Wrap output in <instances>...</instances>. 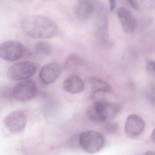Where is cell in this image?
I'll use <instances>...</instances> for the list:
<instances>
[{
	"label": "cell",
	"mask_w": 155,
	"mask_h": 155,
	"mask_svg": "<svg viewBox=\"0 0 155 155\" xmlns=\"http://www.w3.org/2000/svg\"><path fill=\"white\" fill-rule=\"evenodd\" d=\"M25 32L35 39H49L57 36L59 29L56 24L51 19L39 15L25 17L21 21Z\"/></svg>",
	"instance_id": "6da1fadb"
},
{
	"label": "cell",
	"mask_w": 155,
	"mask_h": 155,
	"mask_svg": "<svg viewBox=\"0 0 155 155\" xmlns=\"http://www.w3.org/2000/svg\"><path fill=\"white\" fill-rule=\"evenodd\" d=\"M120 105L104 100L95 101L86 111L87 117L90 121L96 123L110 121L121 111Z\"/></svg>",
	"instance_id": "7a4b0ae2"
},
{
	"label": "cell",
	"mask_w": 155,
	"mask_h": 155,
	"mask_svg": "<svg viewBox=\"0 0 155 155\" xmlns=\"http://www.w3.org/2000/svg\"><path fill=\"white\" fill-rule=\"evenodd\" d=\"M79 144L83 150L89 154L95 153L102 150L105 143L104 136L96 131H84L80 134Z\"/></svg>",
	"instance_id": "3957f363"
},
{
	"label": "cell",
	"mask_w": 155,
	"mask_h": 155,
	"mask_svg": "<svg viewBox=\"0 0 155 155\" xmlns=\"http://www.w3.org/2000/svg\"><path fill=\"white\" fill-rule=\"evenodd\" d=\"M36 71L33 63L28 61L19 62L10 66L7 71L8 77L14 81H21L32 77Z\"/></svg>",
	"instance_id": "277c9868"
},
{
	"label": "cell",
	"mask_w": 155,
	"mask_h": 155,
	"mask_svg": "<svg viewBox=\"0 0 155 155\" xmlns=\"http://www.w3.org/2000/svg\"><path fill=\"white\" fill-rule=\"evenodd\" d=\"M25 48L19 42L6 41L0 44V57L8 62H14L24 54Z\"/></svg>",
	"instance_id": "5b68a950"
},
{
	"label": "cell",
	"mask_w": 155,
	"mask_h": 155,
	"mask_svg": "<svg viewBox=\"0 0 155 155\" xmlns=\"http://www.w3.org/2000/svg\"><path fill=\"white\" fill-rule=\"evenodd\" d=\"M37 92L35 82L31 79H27L17 84L13 88L12 94L16 100L26 102L34 98Z\"/></svg>",
	"instance_id": "8992f818"
},
{
	"label": "cell",
	"mask_w": 155,
	"mask_h": 155,
	"mask_svg": "<svg viewBox=\"0 0 155 155\" xmlns=\"http://www.w3.org/2000/svg\"><path fill=\"white\" fill-rule=\"evenodd\" d=\"M27 121V114L24 110H18L10 113L5 118V127L13 133H19L25 128Z\"/></svg>",
	"instance_id": "52a82bcc"
},
{
	"label": "cell",
	"mask_w": 155,
	"mask_h": 155,
	"mask_svg": "<svg viewBox=\"0 0 155 155\" xmlns=\"http://www.w3.org/2000/svg\"><path fill=\"white\" fill-rule=\"evenodd\" d=\"M104 6L100 5L97 8V15L95 21L96 36L103 44H107L108 40V21Z\"/></svg>",
	"instance_id": "ba28073f"
},
{
	"label": "cell",
	"mask_w": 155,
	"mask_h": 155,
	"mask_svg": "<svg viewBox=\"0 0 155 155\" xmlns=\"http://www.w3.org/2000/svg\"><path fill=\"white\" fill-rule=\"evenodd\" d=\"M145 127L144 120L139 116L132 114L127 118L125 125L126 134L130 137H135L143 132Z\"/></svg>",
	"instance_id": "9c48e42d"
},
{
	"label": "cell",
	"mask_w": 155,
	"mask_h": 155,
	"mask_svg": "<svg viewBox=\"0 0 155 155\" xmlns=\"http://www.w3.org/2000/svg\"><path fill=\"white\" fill-rule=\"evenodd\" d=\"M61 68L56 63H51L43 66L39 73L40 79L45 84L55 82L61 75Z\"/></svg>",
	"instance_id": "30bf717a"
},
{
	"label": "cell",
	"mask_w": 155,
	"mask_h": 155,
	"mask_svg": "<svg viewBox=\"0 0 155 155\" xmlns=\"http://www.w3.org/2000/svg\"><path fill=\"white\" fill-rule=\"evenodd\" d=\"M117 16L122 29L126 33L134 32L136 28V20L133 14L125 8H119L117 10Z\"/></svg>",
	"instance_id": "8fae6325"
},
{
	"label": "cell",
	"mask_w": 155,
	"mask_h": 155,
	"mask_svg": "<svg viewBox=\"0 0 155 155\" xmlns=\"http://www.w3.org/2000/svg\"><path fill=\"white\" fill-rule=\"evenodd\" d=\"M63 88L64 91L69 94H80L84 89V83L78 75H71L64 80Z\"/></svg>",
	"instance_id": "7c38bea8"
},
{
	"label": "cell",
	"mask_w": 155,
	"mask_h": 155,
	"mask_svg": "<svg viewBox=\"0 0 155 155\" xmlns=\"http://www.w3.org/2000/svg\"><path fill=\"white\" fill-rule=\"evenodd\" d=\"M97 2H78L75 10V15L77 18L81 20H86L91 17L95 10Z\"/></svg>",
	"instance_id": "4fadbf2b"
},
{
	"label": "cell",
	"mask_w": 155,
	"mask_h": 155,
	"mask_svg": "<svg viewBox=\"0 0 155 155\" xmlns=\"http://www.w3.org/2000/svg\"><path fill=\"white\" fill-rule=\"evenodd\" d=\"M87 82L92 90L93 95L97 93H107L111 92V86L107 82L99 78H88Z\"/></svg>",
	"instance_id": "5bb4252c"
},
{
	"label": "cell",
	"mask_w": 155,
	"mask_h": 155,
	"mask_svg": "<svg viewBox=\"0 0 155 155\" xmlns=\"http://www.w3.org/2000/svg\"><path fill=\"white\" fill-rule=\"evenodd\" d=\"M52 50L51 46L45 42H39L35 45V52L41 55L48 56L51 53Z\"/></svg>",
	"instance_id": "9a60e30c"
},
{
	"label": "cell",
	"mask_w": 155,
	"mask_h": 155,
	"mask_svg": "<svg viewBox=\"0 0 155 155\" xmlns=\"http://www.w3.org/2000/svg\"><path fill=\"white\" fill-rule=\"evenodd\" d=\"M105 130L110 134H114L118 130V125L115 122H111V121H108L106 122L105 125Z\"/></svg>",
	"instance_id": "2e32d148"
},
{
	"label": "cell",
	"mask_w": 155,
	"mask_h": 155,
	"mask_svg": "<svg viewBox=\"0 0 155 155\" xmlns=\"http://www.w3.org/2000/svg\"><path fill=\"white\" fill-rule=\"evenodd\" d=\"M146 64L148 72L155 78V61L148 60Z\"/></svg>",
	"instance_id": "e0dca14e"
},
{
	"label": "cell",
	"mask_w": 155,
	"mask_h": 155,
	"mask_svg": "<svg viewBox=\"0 0 155 155\" xmlns=\"http://www.w3.org/2000/svg\"><path fill=\"white\" fill-rule=\"evenodd\" d=\"M127 1L133 9L135 10H138L139 6L136 0H127Z\"/></svg>",
	"instance_id": "ac0fdd59"
},
{
	"label": "cell",
	"mask_w": 155,
	"mask_h": 155,
	"mask_svg": "<svg viewBox=\"0 0 155 155\" xmlns=\"http://www.w3.org/2000/svg\"><path fill=\"white\" fill-rule=\"evenodd\" d=\"M108 2L109 3V10L110 12H113L115 8V0H108Z\"/></svg>",
	"instance_id": "d6986e66"
},
{
	"label": "cell",
	"mask_w": 155,
	"mask_h": 155,
	"mask_svg": "<svg viewBox=\"0 0 155 155\" xmlns=\"http://www.w3.org/2000/svg\"><path fill=\"white\" fill-rule=\"evenodd\" d=\"M145 2H146V4H148V5H151V6H155V0H144Z\"/></svg>",
	"instance_id": "ffe728a7"
},
{
	"label": "cell",
	"mask_w": 155,
	"mask_h": 155,
	"mask_svg": "<svg viewBox=\"0 0 155 155\" xmlns=\"http://www.w3.org/2000/svg\"><path fill=\"white\" fill-rule=\"evenodd\" d=\"M151 140L153 141V142L155 143V129L153 131V133H152L151 136Z\"/></svg>",
	"instance_id": "44dd1931"
},
{
	"label": "cell",
	"mask_w": 155,
	"mask_h": 155,
	"mask_svg": "<svg viewBox=\"0 0 155 155\" xmlns=\"http://www.w3.org/2000/svg\"><path fill=\"white\" fill-rule=\"evenodd\" d=\"M78 2H97V0H77Z\"/></svg>",
	"instance_id": "7402d4cb"
},
{
	"label": "cell",
	"mask_w": 155,
	"mask_h": 155,
	"mask_svg": "<svg viewBox=\"0 0 155 155\" xmlns=\"http://www.w3.org/2000/svg\"><path fill=\"white\" fill-rule=\"evenodd\" d=\"M144 155H155V152L154 151H148Z\"/></svg>",
	"instance_id": "603a6c76"
},
{
	"label": "cell",
	"mask_w": 155,
	"mask_h": 155,
	"mask_svg": "<svg viewBox=\"0 0 155 155\" xmlns=\"http://www.w3.org/2000/svg\"><path fill=\"white\" fill-rule=\"evenodd\" d=\"M44 1H48V0H44Z\"/></svg>",
	"instance_id": "cb8c5ba5"
}]
</instances>
